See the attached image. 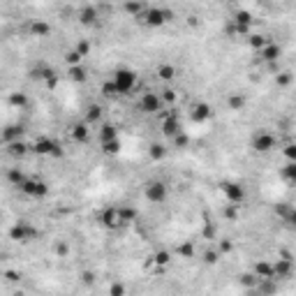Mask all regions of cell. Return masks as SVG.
<instances>
[{"mask_svg": "<svg viewBox=\"0 0 296 296\" xmlns=\"http://www.w3.org/2000/svg\"><path fill=\"white\" fill-rule=\"evenodd\" d=\"M137 81H139L137 72L130 69V67H118L114 72V76H111V84H114V88H116L118 95H128V93H132L134 88H137Z\"/></svg>", "mask_w": 296, "mask_h": 296, "instance_id": "1", "label": "cell"}, {"mask_svg": "<svg viewBox=\"0 0 296 296\" xmlns=\"http://www.w3.org/2000/svg\"><path fill=\"white\" fill-rule=\"evenodd\" d=\"M7 236L12 241H19V243H31V241H37L39 238V229L28 220H16L12 227H9Z\"/></svg>", "mask_w": 296, "mask_h": 296, "instance_id": "2", "label": "cell"}, {"mask_svg": "<svg viewBox=\"0 0 296 296\" xmlns=\"http://www.w3.org/2000/svg\"><path fill=\"white\" fill-rule=\"evenodd\" d=\"M169 19H171V9H164V7H146L144 14L139 16V21L144 26H148V28H162Z\"/></svg>", "mask_w": 296, "mask_h": 296, "instance_id": "3", "label": "cell"}, {"mask_svg": "<svg viewBox=\"0 0 296 296\" xmlns=\"http://www.w3.org/2000/svg\"><path fill=\"white\" fill-rule=\"evenodd\" d=\"M21 192L28 199H44L49 195V183L42 176H28L26 183L21 185Z\"/></svg>", "mask_w": 296, "mask_h": 296, "instance_id": "4", "label": "cell"}, {"mask_svg": "<svg viewBox=\"0 0 296 296\" xmlns=\"http://www.w3.org/2000/svg\"><path fill=\"white\" fill-rule=\"evenodd\" d=\"M252 23H255V19H252L250 12L238 9L234 14V19H231V23H229V33L241 35V37H248V35H252Z\"/></svg>", "mask_w": 296, "mask_h": 296, "instance_id": "5", "label": "cell"}, {"mask_svg": "<svg viewBox=\"0 0 296 296\" xmlns=\"http://www.w3.org/2000/svg\"><path fill=\"white\" fill-rule=\"evenodd\" d=\"M160 118H162V134L169 139H174L176 134L183 132V123H181V116L176 114V109H169V111H160Z\"/></svg>", "mask_w": 296, "mask_h": 296, "instance_id": "6", "label": "cell"}, {"mask_svg": "<svg viewBox=\"0 0 296 296\" xmlns=\"http://www.w3.org/2000/svg\"><path fill=\"white\" fill-rule=\"evenodd\" d=\"M33 153H37V155H42V158H46V155H53V158H61L63 155V146L56 141V139L51 137H37L35 139V144L31 146Z\"/></svg>", "mask_w": 296, "mask_h": 296, "instance_id": "7", "label": "cell"}, {"mask_svg": "<svg viewBox=\"0 0 296 296\" xmlns=\"http://www.w3.org/2000/svg\"><path fill=\"white\" fill-rule=\"evenodd\" d=\"M144 197L151 201V204H162V201H167L169 197V188L164 181H160V178H153V181L146 183L144 188Z\"/></svg>", "mask_w": 296, "mask_h": 296, "instance_id": "8", "label": "cell"}, {"mask_svg": "<svg viewBox=\"0 0 296 296\" xmlns=\"http://www.w3.org/2000/svg\"><path fill=\"white\" fill-rule=\"evenodd\" d=\"M222 195L234 206H241L245 201V188L238 181H222Z\"/></svg>", "mask_w": 296, "mask_h": 296, "instance_id": "9", "label": "cell"}, {"mask_svg": "<svg viewBox=\"0 0 296 296\" xmlns=\"http://www.w3.org/2000/svg\"><path fill=\"white\" fill-rule=\"evenodd\" d=\"M278 144V139H275L273 132H268V130H257L255 132V137H252V148L259 153H271Z\"/></svg>", "mask_w": 296, "mask_h": 296, "instance_id": "10", "label": "cell"}, {"mask_svg": "<svg viewBox=\"0 0 296 296\" xmlns=\"http://www.w3.org/2000/svg\"><path fill=\"white\" fill-rule=\"evenodd\" d=\"M162 98H160L155 91H146L141 93V98H139V109L146 111V114H160L162 111Z\"/></svg>", "mask_w": 296, "mask_h": 296, "instance_id": "11", "label": "cell"}, {"mask_svg": "<svg viewBox=\"0 0 296 296\" xmlns=\"http://www.w3.org/2000/svg\"><path fill=\"white\" fill-rule=\"evenodd\" d=\"M98 222L104 229H118V206H104L98 213Z\"/></svg>", "mask_w": 296, "mask_h": 296, "instance_id": "12", "label": "cell"}, {"mask_svg": "<svg viewBox=\"0 0 296 296\" xmlns=\"http://www.w3.org/2000/svg\"><path fill=\"white\" fill-rule=\"evenodd\" d=\"M23 134H26V128L19 125V123H9L5 128L0 130V139H2V144H14V141H21Z\"/></svg>", "mask_w": 296, "mask_h": 296, "instance_id": "13", "label": "cell"}, {"mask_svg": "<svg viewBox=\"0 0 296 296\" xmlns=\"http://www.w3.org/2000/svg\"><path fill=\"white\" fill-rule=\"evenodd\" d=\"M190 118L195 123H206L213 118V106L208 102H197V104H192L190 109Z\"/></svg>", "mask_w": 296, "mask_h": 296, "instance_id": "14", "label": "cell"}, {"mask_svg": "<svg viewBox=\"0 0 296 296\" xmlns=\"http://www.w3.org/2000/svg\"><path fill=\"white\" fill-rule=\"evenodd\" d=\"M137 218H139V211L134 206H130V204L118 206V229L130 227L132 222H137Z\"/></svg>", "mask_w": 296, "mask_h": 296, "instance_id": "15", "label": "cell"}, {"mask_svg": "<svg viewBox=\"0 0 296 296\" xmlns=\"http://www.w3.org/2000/svg\"><path fill=\"white\" fill-rule=\"evenodd\" d=\"M56 74V69L49 65V63H44V61H39L37 65H33L31 67V79H35V81H49L51 76Z\"/></svg>", "mask_w": 296, "mask_h": 296, "instance_id": "16", "label": "cell"}, {"mask_svg": "<svg viewBox=\"0 0 296 296\" xmlns=\"http://www.w3.org/2000/svg\"><path fill=\"white\" fill-rule=\"evenodd\" d=\"M69 137L74 139L76 144H86V141L91 139V125L86 121H76L74 125H72V130H69Z\"/></svg>", "mask_w": 296, "mask_h": 296, "instance_id": "17", "label": "cell"}, {"mask_svg": "<svg viewBox=\"0 0 296 296\" xmlns=\"http://www.w3.org/2000/svg\"><path fill=\"white\" fill-rule=\"evenodd\" d=\"M76 19H79L81 26H95L99 19V7H95V5H84V7L79 9Z\"/></svg>", "mask_w": 296, "mask_h": 296, "instance_id": "18", "label": "cell"}, {"mask_svg": "<svg viewBox=\"0 0 296 296\" xmlns=\"http://www.w3.org/2000/svg\"><path fill=\"white\" fill-rule=\"evenodd\" d=\"M294 271V264H292V257H285V259H278L273 262V280L278 282L280 278H289Z\"/></svg>", "mask_w": 296, "mask_h": 296, "instance_id": "19", "label": "cell"}, {"mask_svg": "<svg viewBox=\"0 0 296 296\" xmlns=\"http://www.w3.org/2000/svg\"><path fill=\"white\" fill-rule=\"evenodd\" d=\"M259 58L264 63H275L278 58H280V46L273 44V42H268V44L264 46V49H259Z\"/></svg>", "mask_w": 296, "mask_h": 296, "instance_id": "20", "label": "cell"}, {"mask_svg": "<svg viewBox=\"0 0 296 296\" xmlns=\"http://www.w3.org/2000/svg\"><path fill=\"white\" fill-rule=\"evenodd\" d=\"M252 273L257 275L259 280H273V262H257Z\"/></svg>", "mask_w": 296, "mask_h": 296, "instance_id": "21", "label": "cell"}, {"mask_svg": "<svg viewBox=\"0 0 296 296\" xmlns=\"http://www.w3.org/2000/svg\"><path fill=\"white\" fill-rule=\"evenodd\" d=\"M26 178L28 176L23 174L19 167H12V169H7V183L12 185V188H16V190H21V185L26 183Z\"/></svg>", "mask_w": 296, "mask_h": 296, "instance_id": "22", "label": "cell"}, {"mask_svg": "<svg viewBox=\"0 0 296 296\" xmlns=\"http://www.w3.org/2000/svg\"><path fill=\"white\" fill-rule=\"evenodd\" d=\"M31 153V146L26 144V141H14V144H7V155H12V158H26Z\"/></svg>", "mask_w": 296, "mask_h": 296, "instance_id": "23", "label": "cell"}, {"mask_svg": "<svg viewBox=\"0 0 296 296\" xmlns=\"http://www.w3.org/2000/svg\"><path fill=\"white\" fill-rule=\"evenodd\" d=\"M102 116H104V109H102V106H99V104H88L84 121L88 123V125H93V123H99V121H102Z\"/></svg>", "mask_w": 296, "mask_h": 296, "instance_id": "24", "label": "cell"}, {"mask_svg": "<svg viewBox=\"0 0 296 296\" xmlns=\"http://www.w3.org/2000/svg\"><path fill=\"white\" fill-rule=\"evenodd\" d=\"M28 102H31V99H28V95H26V93H9V98H7V104L14 106V109H19V111H21V109H26V106H28Z\"/></svg>", "mask_w": 296, "mask_h": 296, "instance_id": "25", "label": "cell"}, {"mask_svg": "<svg viewBox=\"0 0 296 296\" xmlns=\"http://www.w3.org/2000/svg\"><path fill=\"white\" fill-rule=\"evenodd\" d=\"M114 139H118V130H116V125L104 123V125L99 128V144H104V141H114Z\"/></svg>", "mask_w": 296, "mask_h": 296, "instance_id": "26", "label": "cell"}, {"mask_svg": "<svg viewBox=\"0 0 296 296\" xmlns=\"http://www.w3.org/2000/svg\"><path fill=\"white\" fill-rule=\"evenodd\" d=\"M67 74L74 84H84L86 79H88V72H86L84 65H72V67H67Z\"/></svg>", "mask_w": 296, "mask_h": 296, "instance_id": "27", "label": "cell"}, {"mask_svg": "<svg viewBox=\"0 0 296 296\" xmlns=\"http://www.w3.org/2000/svg\"><path fill=\"white\" fill-rule=\"evenodd\" d=\"M31 33L35 35V37H46V35L51 33V26H49L44 19H37V21L31 23Z\"/></svg>", "mask_w": 296, "mask_h": 296, "instance_id": "28", "label": "cell"}, {"mask_svg": "<svg viewBox=\"0 0 296 296\" xmlns=\"http://www.w3.org/2000/svg\"><path fill=\"white\" fill-rule=\"evenodd\" d=\"M148 158H151L153 162H162V160L167 158V146L160 144V141H155V144L148 148Z\"/></svg>", "mask_w": 296, "mask_h": 296, "instance_id": "29", "label": "cell"}, {"mask_svg": "<svg viewBox=\"0 0 296 296\" xmlns=\"http://www.w3.org/2000/svg\"><path fill=\"white\" fill-rule=\"evenodd\" d=\"M158 76L162 79V81H171V79L176 76V67L171 65V63H162V65L158 67Z\"/></svg>", "mask_w": 296, "mask_h": 296, "instance_id": "30", "label": "cell"}, {"mask_svg": "<svg viewBox=\"0 0 296 296\" xmlns=\"http://www.w3.org/2000/svg\"><path fill=\"white\" fill-rule=\"evenodd\" d=\"M121 148H123L121 139H114V141H104V144H102V153H104V155H118Z\"/></svg>", "mask_w": 296, "mask_h": 296, "instance_id": "31", "label": "cell"}, {"mask_svg": "<svg viewBox=\"0 0 296 296\" xmlns=\"http://www.w3.org/2000/svg\"><path fill=\"white\" fill-rule=\"evenodd\" d=\"M148 7V5H144V2H125V5H123V9H125V12H128V14H132V16H141L144 14V9Z\"/></svg>", "mask_w": 296, "mask_h": 296, "instance_id": "32", "label": "cell"}, {"mask_svg": "<svg viewBox=\"0 0 296 296\" xmlns=\"http://www.w3.org/2000/svg\"><path fill=\"white\" fill-rule=\"evenodd\" d=\"M151 259H153V264H155V266L164 268V266L171 262V255H169L167 250H160V252H155V255H151Z\"/></svg>", "mask_w": 296, "mask_h": 296, "instance_id": "33", "label": "cell"}, {"mask_svg": "<svg viewBox=\"0 0 296 296\" xmlns=\"http://www.w3.org/2000/svg\"><path fill=\"white\" fill-rule=\"evenodd\" d=\"M243 106H245V95H241V93L229 95V109H231V111H241Z\"/></svg>", "mask_w": 296, "mask_h": 296, "instance_id": "34", "label": "cell"}, {"mask_svg": "<svg viewBox=\"0 0 296 296\" xmlns=\"http://www.w3.org/2000/svg\"><path fill=\"white\" fill-rule=\"evenodd\" d=\"M248 44H250L255 51H259V49H264V46L268 44V37H266V35H248Z\"/></svg>", "mask_w": 296, "mask_h": 296, "instance_id": "35", "label": "cell"}, {"mask_svg": "<svg viewBox=\"0 0 296 296\" xmlns=\"http://www.w3.org/2000/svg\"><path fill=\"white\" fill-rule=\"evenodd\" d=\"M257 285H259V278L255 273H243L241 275V287H245L248 292H252Z\"/></svg>", "mask_w": 296, "mask_h": 296, "instance_id": "36", "label": "cell"}, {"mask_svg": "<svg viewBox=\"0 0 296 296\" xmlns=\"http://www.w3.org/2000/svg\"><path fill=\"white\" fill-rule=\"evenodd\" d=\"M178 255H181L183 259H192V257H195V243H192V241L181 243V245H178Z\"/></svg>", "mask_w": 296, "mask_h": 296, "instance_id": "37", "label": "cell"}, {"mask_svg": "<svg viewBox=\"0 0 296 296\" xmlns=\"http://www.w3.org/2000/svg\"><path fill=\"white\" fill-rule=\"evenodd\" d=\"M282 178H285L287 183L296 181V162H287V164L282 167Z\"/></svg>", "mask_w": 296, "mask_h": 296, "instance_id": "38", "label": "cell"}, {"mask_svg": "<svg viewBox=\"0 0 296 296\" xmlns=\"http://www.w3.org/2000/svg\"><path fill=\"white\" fill-rule=\"evenodd\" d=\"M109 296H128L125 282H111V285H109Z\"/></svg>", "mask_w": 296, "mask_h": 296, "instance_id": "39", "label": "cell"}, {"mask_svg": "<svg viewBox=\"0 0 296 296\" xmlns=\"http://www.w3.org/2000/svg\"><path fill=\"white\" fill-rule=\"evenodd\" d=\"M74 51L79 53V56H81V58H84V56H88V53H91V39H79V42H76L74 44Z\"/></svg>", "mask_w": 296, "mask_h": 296, "instance_id": "40", "label": "cell"}, {"mask_svg": "<svg viewBox=\"0 0 296 296\" xmlns=\"http://www.w3.org/2000/svg\"><path fill=\"white\" fill-rule=\"evenodd\" d=\"M102 95H104V98H118V93H116L111 79H106L104 84H102Z\"/></svg>", "mask_w": 296, "mask_h": 296, "instance_id": "41", "label": "cell"}, {"mask_svg": "<svg viewBox=\"0 0 296 296\" xmlns=\"http://www.w3.org/2000/svg\"><path fill=\"white\" fill-rule=\"evenodd\" d=\"M171 141H174L176 148H185V146L190 144V137H188V134H185V130H183L181 134H176V137L171 139Z\"/></svg>", "mask_w": 296, "mask_h": 296, "instance_id": "42", "label": "cell"}, {"mask_svg": "<svg viewBox=\"0 0 296 296\" xmlns=\"http://www.w3.org/2000/svg\"><path fill=\"white\" fill-rule=\"evenodd\" d=\"M218 259H220V252H218V250H206V252H204V262H206L208 266L218 264Z\"/></svg>", "mask_w": 296, "mask_h": 296, "instance_id": "43", "label": "cell"}, {"mask_svg": "<svg viewBox=\"0 0 296 296\" xmlns=\"http://www.w3.org/2000/svg\"><path fill=\"white\" fill-rule=\"evenodd\" d=\"M65 61H67V65L72 67V65H81V56L74 51V49H69L67 56H65Z\"/></svg>", "mask_w": 296, "mask_h": 296, "instance_id": "44", "label": "cell"}, {"mask_svg": "<svg viewBox=\"0 0 296 296\" xmlns=\"http://www.w3.org/2000/svg\"><path fill=\"white\" fill-rule=\"evenodd\" d=\"M238 208H241V206L227 204V208H225V218H227V220H236V218H238Z\"/></svg>", "mask_w": 296, "mask_h": 296, "instance_id": "45", "label": "cell"}, {"mask_svg": "<svg viewBox=\"0 0 296 296\" xmlns=\"http://www.w3.org/2000/svg\"><path fill=\"white\" fill-rule=\"evenodd\" d=\"M231 248H234V245H231V241H229V238H225V241H220V245H218V252H220V255H229V252H231Z\"/></svg>", "mask_w": 296, "mask_h": 296, "instance_id": "46", "label": "cell"}, {"mask_svg": "<svg viewBox=\"0 0 296 296\" xmlns=\"http://www.w3.org/2000/svg\"><path fill=\"white\" fill-rule=\"evenodd\" d=\"M285 155H287V162H294V158H296V146H294V144H287V148H285Z\"/></svg>", "mask_w": 296, "mask_h": 296, "instance_id": "47", "label": "cell"}, {"mask_svg": "<svg viewBox=\"0 0 296 296\" xmlns=\"http://www.w3.org/2000/svg\"><path fill=\"white\" fill-rule=\"evenodd\" d=\"M160 98H162V102H169V104H171V102L176 99V93L174 91H162V95H160Z\"/></svg>", "mask_w": 296, "mask_h": 296, "instance_id": "48", "label": "cell"}, {"mask_svg": "<svg viewBox=\"0 0 296 296\" xmlns=\"http://www.w3.org/2000/svg\"><path fill=\"white\" fill-rule=\"evenodd\" d=\"M5 275H7V280H12V282H19V280H21V273H16V271H7Z\"/></svg>", "mask_w": 296, "mask_h": 296, "instance_id": "49", "label": "cell"}, {"mask_svg": "<svg viewBox=\"0 0 296 296\" xmlns=\"http://www.w3.org/2000/svg\"><path fill=\"white\" fill-rule=\"evenodd\" d=\"M58 86V74H53L49 81H46V88H56Z\"/></svg>", "mask_w": 296, "mask_h": 296, "instance_id": "50", "label": "cell"}, {"mask_svg": "<svg viewBox=\"0 0 296 296\" xmlns=\"http://www.w3.org/2000/svg\"><path fill=\"white\" fill-rule=\"evenodd\" d=\"M56 250H58V255H61V257H65V255H67V245H65V243H61V245H58V248H56Z\"/></svg>", "mask_w": 296, "mask_h": 296, "instance_id": "51", "label": "cell"}]
</instances>
